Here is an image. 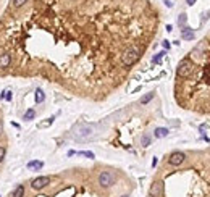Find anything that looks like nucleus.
Here are the masks:
<instances>
[{"label":"nucleus","mask_w":210,"mask_h":197,"mask_svg":"<svg viewBox=\"0 0 210 197\" xmlns=\"http://www.w3.org/2000/svg\"><path fill=\"white\" fill-rule=\"evenodd\" d=\"M150 0H26L0 16V76L42 78L100 99L123 82V57L157 32Z\"/></svg>","instance_id":"f257e3e1"},{"label":"nucleus","mask_w":210,"mask_h":197,"mask_svg":"<svg viewBox=\"0 0 210 197\" xmlns=\"http://www.w3.org/2000/svg\"><path fill=\"white\" fill-rule=\"evenodd\" d=\"M176 102L186 110L210 112V37L180 61L175 84Z\"/></svg>","instance_id":"f03ea898"},{"label":"nucleus","mask_w":210,"mask_h":197,"mask_svg":"<svg viewBox=\"0 0 210 197\" xmlns=\"http://www.w3.org/2000/svg\"><path fill=\"white\" fill-rule=\"evenodd\" d=\"M116 183V175L113 171H102L99 175V184L102 188H110Z\"/></svg>","instance_id":"7ed1b4c3"},{"label":"nucleus","mask_w":210,"mask_h":197,"mask_svg":"<svg viewBox=\"0 0 210 197\" xmlns=\"http://www.w3.org/2000/svg\"><path fill=\"white\" fill-rule=\"evenodd\" d=\"M186 158H188V155L184 154V152H171L170 157H168V165H171V167H180V165H183L186 162Z\"/></svg>","instance_id":"20e7f679"},{"label":"nucleus","mask_w":210,"mask_h":197,"mask_svg":"<svg viewBox=\"0 0 210 197\" xmlns=\"http://www.w3.org/2000/svg\"><path fill=\"white\" fill-rule=\"evenodd\" d=\"M47 184H50V178H49V176H39V178L32 179L31 188L36 189V191H40V189H44Z\"/></svg>","instance_id":"39448f33"},{"label":"nucleus","mask_w":210,"mask_h":197,"mask_svg":"<svg viewBox=\"0 0 210 197\" xmlns=\"http://www.w3.org/2000/svg\"><path fill=\"white\" fill-rule=\"evenodd\" d=\"M91 133H92V128L91 126H86V124H84V126H79L78 128V133L74 131L73 136H74V139H76V141H84V139H87V136Z\"/></svg>","instance_id":"423d86ee"},{"label":"nucleus","mask_w":210,"mask_h":197,"mask_svg":"<svg viewBox=\"0 0 210 197\" xmlns=\"http://www.w3.org/2000/svg\"><path fill=\"white\" fill-rule=\"evenodd\" d=\"M162 192H163V181H155L149 189L150 197H160Z\"/></svg>","instance_id":"0eeeda50"},{"label":"nucleus","mask_w":210,"mask_h":197,"mask_svg":"<svg viewBox=\"0 0 210 197\" xmlns=\"http://www.w3.org/2000/svg\"><path fill=\"white\" fill-rule=\"evenodd\" d=\"M181 37H183L184 40H192V39H194V31H192L191 27H183V31H181Z\"/></svg>","instance_id":"6e6552de"},{"label":"nucleus","mask_w":210,"mask_h":197,"mask_svg":"<svg viewBox=\"0 0 210 197\" xmlns=\"http://www.w3.org/2000/svg\"><path fill=\"white\" fill-rule=\"evenodd\" d=\"M23 196H25V186H23V184L16 186L15 191H13V194H12V197H23Z\"/></svg>","instance_id":"1a4fd4ad"},{"label":"nucleus","mask_w":210,"mask_h":197,"mask_svg":"<svg viewBox=\"0 0 210 197\" xmlns=\"http://www.w3.org/2000/svg\"><path fill=\"white\" fill-rule=\"evenodd\" d=\"M42 167H44L42 162H29V163H27V168H29V170H40Z\"/></svg>","instance_id":"9d476101"},{"label":"nucleus","mask_w":210,"mask_h":197,"mask_svg":"<svg viewBox=\"0 0 210 197\" xmlns=\"http://www.w3.org/2000/svg\"><path fill=\"white\" fill-rule=\"evenodd\" d=\"M167 134H168L167 128H157L155 129V137H158V139H160V137H165Z\"/></svg>","instance_id":"9b49d317"},{"label":"nucleus","mask_w":210,"mask_h":197,"mask_svg":"<svg viewBox=\"0 0 210 197\" xmlns=\"http://www.w3.org/2000/svg\"><path fill=\"white\" fill-rule=\"evenodd\" d=\"M44 99H45V94L42 92V89H36V102L40 103L44 102Z\"/></svg>","instance_id":"f8f14e48"},{"label":"nucleus","mask_w":210,"mask_h":197,"mask_svg":"<svg viewBox=\"0 0 210 197\" xmlns=\"http://www.w3.org/2000/svg\"><path fill=\"white\" fill-rule=\"evenodd\" d=\"M152 99H154V92H150V94H146L142 99H141V103H142V105H146V103L150 102Z\"/></svg>","instance_id":"ddd939ff"},{"label":"nucleus","mask_w":210,"mask_h":197,"mask_svg":"<svg viewBox=\"0 0 210 197\" xmlns=\"http://www.w3.org/2000/svg\"><path fill=\"white\" fill-rule=\"evenodd\" d=\"M34 116H36V112H34L32 108H29V110L25 113V120H27V121H29V120H32Z\"/></svg>","instance_id":"4468645a"},{"label":"nucleus","mask_w":210,"mask_h":197,"mask_svg":"<svg viewBox=\"0 0 210 197\" xmlns=\"http://www.w3.org/2000/svg\"><path fill=\"white\" fill-rule=\"evenodd\" d=\"M3 120H2V112H0V141L3 139ZM0 146H5V144H0Z\"/></svg>","instance_id":"2eb2a0df"},{"label":"nucleus","mask_w":210,"mask_h":197,"mask_svg":"<svg viewBox=\"0 0 210 197\" xmlns=\"http://www.w3.org/2000/svg\"><path fill=\"white\" fill-rule=\"evenodd\" d=\"M5 155H6V147H5V146H0V163L3 162Z\"/></svg>","instance_id":"dca6fc26"},{"label":"nucleus","mask_w":210,"mask_h":197,"mask_svg":"<svg viewBox=\"0 0 210 197\" xmlns=\"http://www.w3.org/2000/svg\"><path fill=\"white\" fill-rule=\"evenodd\" d=\"M149 144H150V136H149V134H144V136H142V146L147 147Z\"/></svg>","instance_id":"f3484780"},{"label":"nucleus","mask_w":210,"mask_h":197,"mask_svg":"<svg viewBox=\"0 0 210 197\" xmlns=\"http://www.w3.org/2000/svg\"><path fill=\"white\" fill-rule=\"evenodd\" d=\"M163 55H165V52H162V53H157L155 57H154V60H152V61H154V63H158V61L162 60V57H163Z\"/></svg>","instance_id":"a211bd4d"},{"label":"nucleus","mask_w":210,"mask_h":197,"mask_svg":"<svg viewBox=\"0 0 210 197\" xmlns=\"http://www.w3.org/2000/svg\"><path fill=\"white\" fill-rule=\"evenodd\" d=\"M79 155H84V157H87V158H94V154H92V152H81Z\"/></svg>","instance_id":"6ab92c4d"},{"label":"nucleus","mask_w":210,"mask_h":197,"mask_svg":"<svg viewBox=\"0 0 210 197\" xmlns=\"http://www.w3.org/2000/svg\"><path fill=\"white\" fill-rule=\"evenodd\" d=\"M3 97H5V99L10 102V100H12V92H10V91H5V92H3Z\"/></svg>","instance_id":"aec40b11"},{"label":"nucleus","mask_w":210,"mask_h":197,"mask_svg":"<svg viewBox=\"0 0 210 197\" xmlns=\"http://www.w3.org/2000/svg\"><path fill=\"white\" fill-rule=\"evenodd\" d=\"M178 23H180V25L183 26L184 23H186V15H181V16H180V19H178Z\"/></svg>","instance_id":"412c9836"},{"label":"nucleus","mask_w":210,"mask_h":197,"mask_svg":"<svg viewBox=\"0 0 210 197\" xmlns=\"http://www.w3.org/2000/svg\"><path fill=\"white\" fill-rule=\"evenodd\" d=\"M163 47H165V49H170V44H168V40H163Z\"/></svg>","instance_id":"4be33fe9"},{"label":"nucleus","mask_w":210,"mask_h":197,"mask_svg":"<svg viewBox=\"0 0 210 197\" xmlns=\"http://www.w3.org/2000/svg\"><path fill=\"white\" fill-rule=\"evenodd\" d=\"M186 3H188V5H194V3H196V0H186Z\"/></svg>","instance_id":"5701e85b"},{"label":"nucleus","mask_w":210,"mask_h":197,"mask_svg":"<svg viewBox=\"0 0 210 197\" xmlns=\"http://www.w3.org/2000/svg\"><path fill=\"white\" fill-rule=\"evenodd\" d=\"M121 197H128V196H121Z\"/></svg>","instance_id":"b1692460"},{"label":"nucleus","mask_w":210,"mask_h":197,"mask_svg":"<svg viewBox=\"0 0 210 197\" xmlns=\"http://www.w3.org/2000/svg\"><path fill=\"white\" fill-rule=\"evenodd\" d=\"M0 5H2V0H0Z\"/></svg>","instance_id":"393cba45"},{"label":"nucleus","mask_w":210,"mask_h":197,"mask_svg":"<svg viewBox=\"0 0 210 197\" xmlns=\"http://www.w3.org/2000/svg\"><path fill=\"white\" fill-rule=\"evenodd\" d=\"M0 197H2V196H0Z\"/></svg>","instance_id":"a878e982"}]
</instances>
